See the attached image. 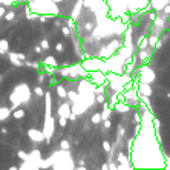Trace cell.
Wrapping results in <instances>:
<instances>
[{"instance_id":"6da1fadb","label":"cell","mask_w":170,"mask_h":170,"mask_svg":"<svg viewBox=\"0 0 170 170\" xmlns=\"http://www.w3.org/2000/svg\"><path fill=\"white\" fill-rule=\"evenodd\" d=\"M31 98V89L28 87V84L22 83L17 84L14 87V92L9 95V101H11V109H17L20 104H25L26 101H29Z\"/></svg>"},{"instance_id":"7a4b0ae2","label":"cell","mask_w":170,"mask_h":170,"mask_svg":"<svg viewBox=\"0 0 170 170\" xmlns=\"http://www.w3.org/2000/svg\"><path fill=\"white\" fill-rule=\"evenodd\" d=\"M155 78H156V75H155L153 69H150V68H147V66H142V68L139 69V77H138L139 81H144V83H153Z\"/></svg>"},{"instance_id":"3957f363","label":"cell","mask_w":170,"mask_h":170,"mask_svg":"<svg viewBox=\"0 0 170 170\" xmlns=\"http://www.w3.org/2000/svg\"><path fill=\"white\" fill-rule=\"evenodd\" d=\"M89 81L91 83H94L95 86H100V84H106L107 83V77H106V74L104 72H101L100 69L98 71H92V72H89Z\"/></svg>"},{"instance_id":"277c9868","label":"cell","mask_w":170,"mask_h":170,"mask_svg":"<svg viewBox=\"0 0 170 170\" xmlns=\"http://www.w3.org/2000/svg\"><path fill=\"white\" fill-rule=\"evenodd\" d=\"M28 138H29L32 142H42V141L45 139V133H43V130H39V129H35V127H31V129L28 130Z\"/></svg>"},{"instance_id":"5b68a950","label":"cell","mask_w":170,"mask_h":170,"mask_svg":"<svg viewBox=\"0 0 170 170\" xmlns=\"http://www.w3.org/2000/svg\"><path fill=\"white\" fill-rule=\"evenodd\" d=\"M98 65H101V61H100L98 58H87L81 66H83L87 72H92V71H98V69H100Z\"/></svg>"},{"instance_id":"8992f818","label":"cell","mask_w":170,"mask_h":170,"mask_svg":"<svg viewBox=\"0 0 170 170\" xmlns=\"http://www.w3.org/2000/svg\"><path fill=\"white\" fill-rule=\"evenodd\" d=\"M87 71L81 66V65H78V66H69V77L71 78H74V77H77V75H81V77H87Z\"/></svg>"},{"instance_id":"52a82bcc","label":"cell","mask_w":170,"mask_h":170,"mask_svg":"<svg viewBox=\"0 0 170 170\" xmlns=\"http://www.w3.org/2000/svg\"><path fill=\"white\" fill-rule=\"evenodd\" d=\"M136 91L144 95V97H150L152 95V87H150V83H144V81H139L138 86H136Z\"/></svg>"},{"instance_id":"ba28073f","label":"cell","mask_w":170,"mask_h":170,"mask_svg":"<svg viewBox=\"0 0 170 170\" xmlns=\"http://www.w3.org/2000/svg\"><path fill=\"white\" fill-rule=\"evenodd\" d=\"M130 104L129 103H121V101H116L113 106H112V110H115V112H121V113H126V112H129L130 110Z\"/></svg>"},{"instance_id":"9c48e42d","label":"cell","mask_w":170,"mask_h":170,"mask_svg":"<svg viewBox=\"0 0 170 170\" xmlns=\"http://www.w3.org/2000/svg\"><path fill=\"white\" fill-rule=\"evenodd\" d=\"M71 113H72V106H71L69 103L60 104V107H58V116H66V118H69Z\"/></svg>"},{"instance_id":"30bf717a","label":"cell","mask_w":170,"mask_h":170,"mask_svg":"<svg viewBox=\"0 0 170 170\" xmlns=\"http://www.w3.org/2000/svg\"><path fill=\"white\" fill-rule=\"evenodd\" d=\"M81 8H83V0H78V2H77V5H75V8L72 9V14H71V19L77 20V19L80 17V14H81Z\"/></svg>"},{"instance_id":"8fae6325","label":"cell","mask_w":170,"mask_h":170,"mask_svg":"<svg viewBox=\"0 0 170 170\" xmlns=\"http://www.w3.org/2000/svg\"><path fill=\"white\" fill-rule=\"evenodd\" d=\"M13 113V109L9 107H0V121H6Z\"/></svg>"},{"instance_id":"7c38bea8","label":"cell","mask_w":170,"mask_h":170,"mask_svg":"<svg viewBox=\"0 0 170 170\" xmlns=\"http://www.w3.org/2000/svg\"><path fill=\"white\" fill-rule=\"evenodd\" d=\"M55 92H57V95H58L60 98H63V100H66V98H68V91H66V87H65V86L57 84V86H55Z\"/></svg>"},{"instance_id":"4fadbf2b","label":"cell","mask_w":170,"mask_h":170,"mask_svg":"<svg viewBox=\"0 0 170 170\" xmlns=\"http://www.w3.org/2000/svg\"><path fill=\"white\" fill-rule=\"evenodd\" d=\"M8 57H9V61H11L13 65H16V66H23V61H22V60H19L17 54H14V52H9V51H8Z\"/></svg>"},{"instance_id":"5bb4252c","label":"cell","mask_w":170,"mask_h":170,"mask_svg":"<svg viewBox=\"0 0 170 170\" xmlns=\"http://www.w3.org/2000/svg\"><path fill=\"white\" fill-rule=\"evenodd\" d=\"M103 106H104V109H103V112H100V113H101V118H103V120H107V118H110V115H112V107H110L109 104H106V103H104Z\"/></svg>"},{"instance_id":"9a60e30c","label":"cell","mask_w":170,"mask_h":170,"mask_svg":"<svg viewBox=\"0 0 170 170\" xmlns=\"http://www.w3.org/2000/svg\"><path fill=\"white\" fill-rule=\"evenodd\" d=\"M8 51H9V42L2 39L0 40V54H8Z\"/></svg>"},{"instance_id":"2e32d148","label":"cell","mask_w":170,"mask_h":170,"mask_svg":"<svg viewBox=\"0 0 170 170\" xmlns=\"http://www.w3.org/2000/svg\"><path fill=\"white\" fill-rule=\"evenodd\" d=\"M26 115V112L23 109H14V112L11 113V116H14V120H23Z\"/></svg>"},{"instance_id":"e0dca14e","label":"cell","mask_w":170,"mask_h":170,"mask_svg":"<svg viewBox=\"0 0 170 170\" xmlns=\"http://www.w3.org/2000/svg\"><path fill=\"white\" fill-rule=\"evenodd\" d=\"M45 66H52V68H58L60 65L57 63V60H55V57H46L45 58Z\"/></svg>"},{"instance_id":"ac0fdd59","label":"cell","mask_w":170,"mask_h":170,"mask_svg":"<svg viewBox=\"0 0 170 170\" xmlns=\"http://www.w3.org/2000/svg\"><path fill=\"white\" fill-rule=\"evenodd\" d=\"M136 48L141 51V49H147L149 48V40H147V37H141V40L136 43Z\"/></svg>"},{"instance_id":"d6986e66","label":"cell","mask_w":170,"mask_h":170,"mask_svg":"<svg viewBox=\"0 0 170 170\" xmlns=\"http://www.w3.org/2000/svg\"><path fill=\"white\" fill-rule=\"evenodd\" d=\"M97 97H95V101L98 103V104H104L106 101H107V95H106V92H100V94H95Z\"/></svg>"},{"instance_id":"ffe728a7","label":"cell","mask_w":170,"mask_h":170,"mask_svg":"<svg viewBox=\"0 0 170 170\" xmlns=\"http://www.w3.org/2000/svg\"><path fill=\"white\" fill-rule=\"evenodd\" d=\"M91 121H92V124H100V123L103 121V118H101V113H100V112H95V113H92V116H91Z\"/></svg>"},{"instance_id":"44dd1931","label":"cell","mask_w":170,"mask_h":170,"mask_svg":"<svg viewBox=\"0 0 170 170\" xmlns=\"http://www.w3.org/2000/svg\"><path fill=\"white\" fill-rule=\"evenodd\" d=\"M32 91H34V94H35V95H37L39 98L45 97V89L42 87V84H37V86H35V87H34Z\"/></svg>"},{"instance_id":"7402d4cb","label":"cell","mask_w":170,"mask_h":170,"mask_svg":"<svg viewBox=\"0 0 170 170\" xmlns=\"http://www.w3.org/2000/svg\"><path fill=\"white\" fill-rule=\"evenodd\" d=\"M147 40H149V46H152V48H155V45L158 43V35H149L147 37Z\"/></svg>"},{"instance_id":"603a6c76","label":"cell","mask_w":170,"mask_h":170,"mask_svg":"<svg viewBox=\"0 0 170 170\" xmlns=\"http://www.w3.org/2000/svg\"><path fill=\"white\" fill-rule=\"evenodd\" d=\"M17 156H19L22 161H28V159H29V153H26L25 150H19V152H17Z\"/></svg>"},{"instance_id":"cb8c5ba5","label":"cell","mask_w":170,"mask_h":170,"mask_svg":"<svg viewBox=\"0 0 170 170\" xmlns=\"http://www.w3.org/2000/svg\"><path fill=\"white\" fill-rule=\"evenodd\" d=\"M68 98H71L74 103H77V101H78V94H77L75 91H69V92H68Z\"/></svg>"},{"instance_id":"d4e9b609","label":"cell","mask_w":170,"mask_h":170,"mask_svg":"<svg viewBox=\"0 0 170 170\" xmlns=\"http://www.w3.org/2000/svg\"><path fill=\"white\" fill-rule=\"evenodd\" d=\"M60 147H61V150H69L71 149V142L68 139H61L60 141Z\"/></svg>"},{"instance_id":"484cf974","label":"cell","mask_w":170,"mask_h":170,"mask_svg":"<svg viewBox=\"0 0 170 170\" xmlns=\"http://www.w3.org/2000/svg\"><path fill=\"white\" fill-rule=\"evenodd\" d=\"M118 161H120V162H123V164H129V158H127L123 152H121V153H118Z\"/></svg>"},{"instance_id":"4316f807","label":"cell","mask_w":170,"mask_h":170,"mask_svg":"<svg viewBox=\"0 0 170 170\" xmlns=\"http://www.w3.org/2000/svg\"><path fill=\"white\" fill-rule=\"evenodd\" d=\"M14 19H16V13H14V11H9V13H5V20L11 22V20H14Z\"/></svg>"},{"instance_id":"83f0119b","label":"cell","mask_w":170,"mask_h":170,"mask_svg":"<svg viewBox=\"0 0 170 170\" xmlns=\"http://www.w3.org/2000/svg\"><path fill=\"white\" fill-rule=\"evenodd\" d=\"M103 149H104V152H107V153H109V152H112V146H110V142H109L107 139H104V141H103Z\"/></svg>"},{"instance_id":"f1b7e54d","label":"cell","mask_w":170,"mask_h":170,"mask_svg":"<svg viewBox=\"0 0 170 170\" xmlns=\"http://www.w3.org/2000/svg\"><path fill=\"white\" fill-rule=\"evenodd\" d=\"M61 34L65 37H71V28L69 26H61Z\"/></svg>"},{"instance_id":"f546056e","label":"cell","mask_w":170,"mask_h":170,"mask_svg":"<svg viewBox=\"0 0 170 170\" xmlns=\"http://www.w3.org/2000/svg\"><path fill=\"white\" fill-rule=\"evenodd\" d=\"M58 124H60V127H66L68 126V118L66 116H58Z\"/></svg>"},{"instance_id":"4dcf8cb0","label":"cell","mask_w":170,"mask_h":170,"mask_svg":"<svg viewBox=\"0 0 170 170\" xmlns=\"http://www.w3.org/2000/svg\"><path fill=\"white\" fill-rule=\"evenodd\" d=\"M40 46L43 48V51H48V49H49V42H48L46 39H43V40L40 42Z\"/></svg>"},{"instance_id":"1f68e13d","label":"cell","mask_w":170,"mask_h":170,"mask_svg":"<svg viewBox=\"0 0 170 170\" xmlns=\"http://www.w3.org/2000/svg\"><path fill=\"white\" fill-rule=\"evenodd\" d=\"M55 51H57V52H63V51H65V45H63L61 42H58V43L55 45Z\"/></svg>"},{"instance_id":"d6a6232c","label":"cell","mask_w":170,"mask_h":170,"mask_svg":"<svg viewBox=\"0 0 170 170\" xmlns=\"http://www.w3.org/2000/svg\"><path fill=\"white\" fill-rule=\"evenodd\" d=\"M0 3L5 5V6H11L14 3V0H0Z\"/></svg>"},{"instance_id":"836d02e7","label":"cell","mask_w":170,"mask_h":170,"mask_svg":"<svg viewBox=\"0 0 170 170\" xmlns=\"http://www.w3.org/2000/svg\"><path fill=\"white\" fill-rule=\"evenodd\" d=\"M34 52H35V54H39V55H40V54H42V52H43V48H42V46H40V45H35V46H34Z\"/></svg>"},{"instance_id":"e575fe53","label":"cell","mask_w":170,"mask_h":170,"mask_svg":"<svg viewBox=\"0 0 170 170\" xmlns=\"http://www.w3.org/2000/svg\"><path fill=\"white\" fill-rule=\"evenodd\" d=\"M26 65L31 66V68H40V63H37V61H28L26 60Z\"/></svg>"},{"instance_id":"d590c367","label":"cell","mask_w":170,"mask_h":170,"mask_svg":"<svg viewBox=\"0 0 170 170\" xmlns=\"http://www.w3.org/2000/svg\"><path fill=\"white\" fill-rule=\"evenodd\" d=\"M104 121V129H110V126H112V123H110V120L107 118V120H103Z\"/></svg>"},{"instance_id":"8d00e7d4","label":"cell","mask_w":170,"mask_h":170,"mask_svg":"<svg viewBox=\"0 0 170 170\" xmlns=\"http://www.w3.org/2000/svg\"><path fill=\"white\" fill-rule=\"evenodd\" d=\"M162 9H164V14H165V16H168V14H170V5H168V3H167V5H164V8H162Z\"/></svg>"},{"instance_id":"74e56055","label":"cell","mask_w":170,"mask_h":170,"mask_svg":"<svg viewBox=\"0 0 170 170\" xmlns=\"http://www.w3.org/2000/svg\"><path fill=\"white\" fill-rule=\"evenodd\" d=\"M17 57H19V60H22V61H26V55H25V54L19 52V54H17Z\"/></svg>"},{"instance_id":"f35d334b","label":"cell","mask_w":170,"mask_h":170,"mask_svg":"<svg viewBox=\"0 0 170 170\" xmlns=\"http://www.w3.org/2000/svg\"><path fill=\"white\" fill-rule=\"evenodd\" d=\"M37 80H39V84H42V83L45 81V74H40V75L37 77Z\"/></svg>"},{"instance_id":"ab89813d","label":"cell","mask_w":170,"mask_h":170,"mask_svg":"<svg viewBox=\"0 0 170 170\" xmlns=\"http://www.w3.org/2000/svg\"><path fill=\"white\" fill-rule=\"evenodd\" d=\"M133 121H135V123H136V124H139V123H141V116H139V115H138V113H136V115H135V116H133Z\"/></svg>"},{"instance_id":"60d3db41","label":"cell","mask_w":170,"mask_h":170,"mask_svg":"<svg viewBox=\"0 0 170 170\" xmlns=\"http://www.w3.org/2000/svg\"><path fill=\"white\" fill-rule=\"evenodd\" d=\"M124 133H126V129H124V127H120V129H118V135H120V138H121Z\"/></svg>"},{"instance_id":"b9f144b4","label":"cell","mask_w":170,"mask_h":170,"mask_svg":"<svg viewBox=\"0 0 170 170\" xmlns=\"http://www.w3.org/2000/svg\"><path fill=\"white\" fill-rule=\"evenodd\" d=\"M49 84H52V86H57V84H58L57 78H51V80H49Z\"/></svg>"},{"instance_id":"7bdbcfd3","label":"cell","mask_w":170,"mask_h":170,"mask_svg":"<svg viewBox=\"0 0 170 170\" xmlns=\"http://www.w3.org/2000/svg\"><path fill=\"white\" fill-rule=\"evenodd\" d=\"M92 28H94V23H86V29L87 31H92Z\"/></svg>"},{"instance_id":"ee69618b","label":"cell","mask_w":170,"mask_h":170,"mask_svg":"<svg viewBox=\"0 0 170 170\" xmlns=\"http://www.w3.org/2000/svg\"><path fill=\"white\" fill-rule=\"evenodd\" d=\"M5 13H6V11H5V8H3L2 5H0V17H2V16H5Z\"/></svg>"},{"instance_id":"f6af8a7d","label":"cell","mask_w":170,"mask_h":170,"mask_svg":"<svg viewBox=\"0 0 170 170\" xmlns=\"http://www.w3.org/2000/svg\"><path fill=\"white\" fill-rule=\"evenodd\" d=\"M55 26H57V28H58V26H61V20H60V19H57V20H55Z\"/></svg>"},{"instance_id":"bcb514c9","label":"cell","mask_w":170,"mask_h":170,"mask_svg":"<svg viewBox=\"0 0 170 170\" xmlns=\"http://www.w3.org/2000/svg\"><path fill=\"white\" fill-rule=\"evenodd\" d=\"M0 132H2L3 135H6V133H8V129H5V127H2V129H0Z\"/></svg>"},{"instance_id":"7dc6e473","label":"cell","mask_w":170,"mask_h":170,"mask_svg":"<svg viewBox=\"0 0 170 170\" xmlns=\"http://www.w3.org/2000/svg\"><path fill=\"white\" fill-rule=\"evenodd\" d=\"M0 81H2V74H0Z\"/></svg>"}]
</instances>
